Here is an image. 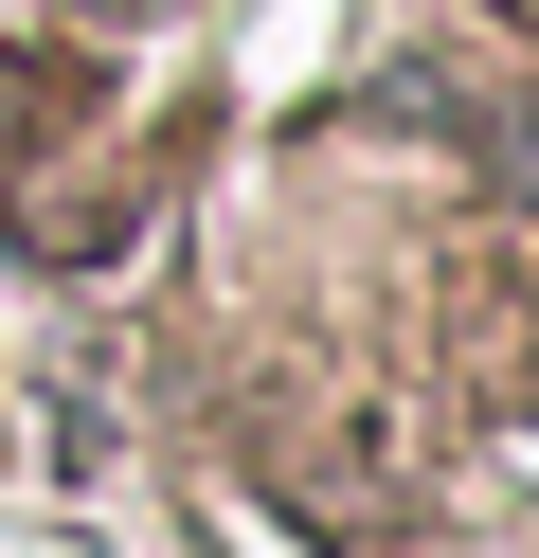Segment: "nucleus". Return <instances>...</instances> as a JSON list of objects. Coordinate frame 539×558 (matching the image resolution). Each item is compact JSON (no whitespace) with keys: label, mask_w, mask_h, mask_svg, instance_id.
Segmentation results:
<instances>
[{"label":"nucleus","mask_w":539,"mask_h":558,"mask_svg":"<svg viewBox=\"0 0 539 558\" xmlns=\"http://www.w3.org/2000/svg\"><path fill=\"white\" fill-rule=\"evenodd\" d=\"M19 126H36V90H19V54H0V145H19Z\"/></svg>","instance_id":"obj_1"}]
</instances>
